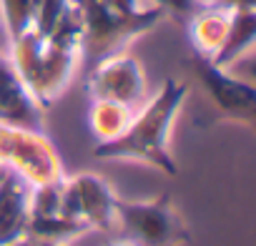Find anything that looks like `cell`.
I'll use <instances>...</instances> for the list:
<instances>
[{
  "instance_id": "6da1fadb",
  "label": "cell",
  "mask_w": 256,
  "mask_h": 246,
  "mask_svg": "<svg viewBox=\"0 0 256 246\" xmlns=\"http://www.w3.org/2000/svg\"><path fill=\"white\" fill-rule=\"evenodd\" d=\"M13 66L30 88L38 106L46 110L68 88L80 60V18L68 0V10L50 36L30 28L13 40Z\"/></svg>"
},
{
  "instance_id": "7a4b0ae2",
  "label": "cell",
  "mask_w": 256,
  "mask_h": 246,
  "mask_svg": "<svg viewBox=\"0 0 256 246\" xmlns=\"http://www.w3.org/2000/svg\"><path fill=\"white\" fill-rule=\"evenodd\" d=\"M186 96L188 86L184 80L166 78L158 96H154L138 116L134 113L120 136L93 146V156L100 161H138L164 171L166 176H176L178 166L168 151V134Z\"/></svg>"
},
{
  "instance_id": "3957f363",
  "label": "cell",
  "mask_w": 256,
  "mask_h": 246,
  "mask_svg": "<svg viewBox=\"0 0 256 246\" xmlns=\"http://www.w3.org/2000/svg\"><path fill=\"white\" fill-rule=\"evenodd\" d=\"M70 3L80 18V60H88L90 66L110 53H118L128 40L151 30L166 18L158 6L123 16L106 0H70Z\"/></svg>"
},
{
  "instance_id": "277c9868",
  "label": "cell",
  "mask_w": 256,
  "mask_h": 246,
  "mask_svg": "<svg viewBox=\"0 0 256 246\" xmlns=\"http://www.w3.org/2000/svg\"><path fill=\"white\" fill-rule=\"evenodd\" d=\"M118 226L136 246H181L188 241V226L176 211L171 194L151 201H113Z\"/></svg>"
},
{
  "instance_id": "5b68a950",
  "label": "cell",
  "mask_w": 256,
  "mask_h": 246,
  "mask_svg": "<svg viewBox=\"0 0 256 246\" xmlns=\"http://www.w3.org/2000/svg\"><path fill=\"white\" fill-rule=\"evenodd\" d=\"M0 161L20 174L30 186L60 178V161L40 131L0 123Z\"/></svg>"
},
{
  "instance_id": "8992f818",
  "label": "cell",
  "mask_w": 256,
  "mask_h": 246,
  "mask_svg": "<svg viewBox=\"0 0 256 246\" xmlns=\"http://www.w3.org/2000/svg\"><path fill=\"white\" fill-rule=\"evenodd\" d=\"M83 90L90 100H116L128 108H136L146 96L144 66L126 53H110L96 60L83 80Z\"/></svg>"
},
{
  "instance_id": "52a82bcc",
  "label": "cell",
  "mask_w": 256,
  "mask_h": 246,
  "mask_svg": "<svg viewBox=\"0 0 256 246\" xmlns=\"http://www.w3.org/2000/svg\"><path fill=\"white\" fill-rule=\"evenodd\" d=\"M194 68L196 76L208 93L211 103L221 113V118L228 120H241V123H254L256 118V90L251 83L234 78L226 73V68L214 66L206 56H194Z\"/></svg>"
},
{
  "instance_id": "ba28073f",
  "label": "cell",
  "mask_w": 256,
  "mask_h": 246,
  "mask_svg": "<svg viewBox=\"0 0 256 246\" xmlns=\"http://www.w3.org/2000/svg\"><path fill=\"white\" fill-rule=\"evenodd\" d=\"M0 123L30 131L43 128V108L20 78L10 56H0Z\"/></svg>"
},
{
  "instance_id": "9c48e42d",
  "label": "cell",
  "mask_w": 256,
  "mask_h": 246,
  "mask_svg": "<svg viewBox=\"0 0 256 246\" xmlns=\"http://www.w3.org/2000/svg\"><path fill=\"white\" fill-rule=\"evenodd\" d=\"M30 216V184L20 174H10L0 184V246L23 238Z\"/></svg>"
},
{
  "instance_id": "30bf717a",
  "label": "cell",
  "mask_w": 256,
  "mask_h": 246,
  "mask_svg": "<svg viewBox=\"0 0 256 246\" xmlns=\"http://www.w3.org/2000/svg\"><path fill=\"white\" fill-rule=\"evenodd\" d=\"M70 181L80 196L86 224L98 231H116L118 226L116 208H113L116 194L110 191V186L96 174H76L70 176Z\"/></svg>"
},
{
  "instance_id": "8fae6325",
  "label": "cell",
  "mask_w": 256,
  "mask_h": 246,
  "mask_svg": "<svg viewBox=\"0 0 256 246\" xmlns=\"http://www.w3.org/2000/svg\"><path fill=\"white\" fill-rule=\"evenodd\" d=\"M256 38V8H234L228 18V30L216 50L214 58H208L218 68H228L234 60H238L246 50H251Z\"/></svg>"
},
{
  "instance_id": "7c38bea8",
  "label": "cell",
  "mask_w": 256,
  "mask_h": 246,
  "mask_svg": "<svg viewBox=\"0 0 256 246\" xmlns=\"http://www.w3.org/2000/svg\"><path fill=\"white\" fill-rule=\"evenodd\" d=\"M228 18H231V10H226V8H204L188 18L191 20L188 23L191 43L198 56H206V58L216 56V50L221 48V43L226 38Z\"/></svg>"
},
{
  "instance_id": "4fadbf2b",
  "label": "cell",
  "mask_w": 256,
  "mask_h": 246,
  "mask_svg": "<svg viewBox=\"0 0 256 246\" xmlns=\"http://www.w3.org/2000/svg\"><path fill=\"white\" fill-rule=\"evenodd\" d=\"M131 118H134V108L116 103V100H93L90 110H88L90 131L100 141H110V138L120 136L126 131V126L131 123Z\"/></svg>"
},
{
  "instance_id": "5bb4252c",
  "label": "cell",
  "mask_w": 256,
  "mask_h": 246,
  "mask_svg": "<svg viewBox=\"0 0 256 246\" xmlns=\"http://www.w3.org/2000/svg\"><path fill=\"white\" fill-rule=\"evenodd\" d=\"M88 228L90 226L86 221H70V218H63L60 214H53V216H33L30 214L23 236L50 241V244H63L68 238H76V236L86 234Z\"/></svg>"
},
{
  "instance_id": "9a60e30c",
  "label": "cell",
  "mask_w": 256,
  "mask_h": 246,
  "mask_svg": "<svg viewBox=\"0 0 256 246\" xmlns=\"http://www.w3.org/2000/svg\"><path fill=\"white\" fill-rule=\"evenodd\" d=\"M38 6L40 0H0V16H3L10 40H18L23 33L33 28Z\"/></svg>"
},
{
  "instance_id": "2e32d148",
  "label": "cell",
  "mask_w": 256,
  "mask_h": 246,
  "mask_svg": "<svg viewBox=\"0 0 256 246\" xmlns=\"http://www.w3.org/2000/svg\"><path fill=\"white\" fill-rule=\"evenodd\" d=\"M66 10H68V0H40L33 28L43 36H50L60 23V18L66 16Z\"/></svg>"
},
{
  "instance_id": "e0dca14e",
  "label": "cell",
  "mask_w": 256,
  "mask_h": 246,
  "mask_svg": "<svg viewBox=\"0 0 256 246\" xmlns=\"http://www.w3.org/2000/svg\"><path fill=\"white\" fill-rule=\"evenodd\" d=\"M58 214H60L63 218H70V221H86V218H83L80 196H78V191H76V186H73V181H70V178H66V181H63V191H60V208H58Z\"/></svg>"
},
{
  "instance_id": "ac0fdd59",
  "label": "cell",
  "mask_w": 256,
  "mask_h": 246,
  "mask_svg": "<svg viewBox=\"0 0 256 246\" xmlns=\"http://www.w3.org/2000/svg\"><path fill=\"white\" fill-rule=\"evenodd\" d=\"M154 6H158L166 16H178V18H191L194 13L201 10L196 0H154Z\"/></svg>"
},
{
  "instance_id": "d6986e66",
  "label": "cell",
  "mask_w": 256,
  "mask_h": 246,
  "mask_svg": "<svg viewBox=\"0 0 256 246\" xmlns=\"http://www.w3.org/2000/svg\"><path fill=\"white\" fill-rule=\"evenodd\" d=\"M106 3H108L113 10L123 13V16H134V13H138V10H141L138 0H106Z\"/></svg>"
},
{
  "instance_id": "ffe728a7",
  "label": "cell",
  "mask_w": 256,
  "mask_h": 246,
  "mask_svg": "<svg viewBox=\"0 0 256 246\" xmlns=\"http://www.w3.org/2000/svg\"><path fill=\"white\" fill-rule=\"evenodd\" d=\"M13 246H63V244H50V241H40V238L23 236V238H20V241H16Z\"/></svg>"
},
{
  "instance_id": "44dd1931",
  "label": "cell",
  "mask_w": 256,
  "mask_h": 246,
  "mask_svg": "<svg viewBox=\"0 0 256 246\" xmlns=\"http://www.w3.org/2000/svg\"><path fill=\"white\" fill-rule=\"evenodd\" d=\"M10 174H13V168H10L8 164H3V161H0V184H3V181H6Z\"/></svg>"
},
{
  "instance_id": "7402d4cb",
  "label": "cell",
  "mask_w": 256,
  "mask_h": 246,
  "mask_svg": "<svg viewBox=\"0 0 256 246\" xmlns=\"http://www.w3.org/2000/svg\"><path fill=\"white\" fill-rule=\"evenodd\" d=\"M108 246H136V244H108Z\"/></svg>"
}]
</instances>
